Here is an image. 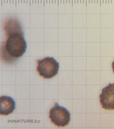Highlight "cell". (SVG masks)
Instances as JSON below:
<instances>
[{
	"label": "cell",
	"instance_id": "1",
	"mask_svg": "<svg viewBox=\"0 0 114 129\" xmlns=\"http://www.w3.org/2000/svg\"><path fill=\"white\" fill-rule=\"evenodd\" d=\"M8 38L5 49L11 57L18 58L23 56L26 50L27 45L22 29L7 32Z\"/></svg>",
	"mask_w": 114,
	"mask_h": 129
},
{
	"label": "cell",
	"instance_id": "2",
	"mask_svg": "<svg viewBox=\"0 0 114 129\" xmlns=\"http://www.w3.org/2000/svg\"><path fill=\"white\" fill-rule=\"evenodd\" d=\"M37 71L41 76L50 79L56 76L58 72L59 63L53 57H47L37 60Z\"/></svg>",
	"mask_w": 114,
	"mask_h": 129
},
{
	"label": "cell",
	"instance_id": "3",
	"mask_svg": "<svg viewBox=\"0 0 114 129\" xmlns=\"http://www.w3.org/2000/svg\"><path fill=\"white\" fill-rule=\"evenodd\" d=\"M49 117L51 121L59 127H64L70 121V114L68 111L56 103L50 110Z\"/></svg>",
	"mask_w": 114,
	"mask_h": 129
},
{
	"label": "cell",
	"instance_id": "4",
	"mask_svg": "<svg viewBox=\"0 0 114 129\" xmlns=\"http://www.w3.org/2000/svg\"><path fill=\"white\" fill-rule=\"evenodd\" d=\"M100 100L102 108L106 110H114V83L109 84L102 89L100 95Z\"/></svg>",
	"mask_w": 114,
	"mask_h": 129
},
{
	"label": "cell",
	"instance_id": "5",
	"mask_svg": "<svg viewBox=\"0 0 114 129\" xmlns=\"http://www.w3.org/2000/svg\"><path fill=\"white\" fill-rule=\"evenodd\" d=\"M0 114L8 115L13 112L16 109V103L12 97L3 95L0 98Z\"/></svg>",
	"mask_w": 114,
	"mask_h": 129
},
{
	"label": "cell",
	"instance_id": "6",
	"mask_svg": "<svg viewBox=\"0 0 114 129\" xmlns=\"http://www.w3.org/2000/svg\"><path fill=\"white\" fill-rule=\"evenodd\" d=\"M112 68L113 71L114 73V61L113 62L112 64Z\"/></svg>",
	"mask_w": 114,
	"mask_h": 129
}]
</instances>
